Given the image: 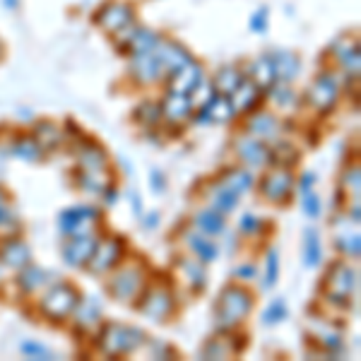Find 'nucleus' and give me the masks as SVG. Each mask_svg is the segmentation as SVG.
Listing matches in <instances>:
<instances>
[{
	"label": "nucleus",
	"mask_w": 361,
	"mask_h": 361,
	"mask_svg": "<svg viewBox=\"0 0 361 361\" xmlns=\"http://www.w3.org/2000/svg\"><path fill=\"white\" fill-rule=\"evenodd\" d=\"M46 279H49V272L29 263L27 267H22L20 277H17V287H20L25 294H32V292H37V289L44 287Z\"/></svg>",
	"instance_id": "nucleus-30"
},
{
	"label": "nucleus",
	"mask_w": 361,
	"mask_h": 361,
	"mask_svg": "<svg viewBox=\"0 0 361 361\" xmlns=\"http://www.w3.org/2000/svg\"><path fill=\"white\" fill-rule=\"evenodd\" d=\"M0 58H3V44H0Z\"/></svg>",
	"instance_id": "nucleus-59"
},
{
	"label": "nucleus",
	"mask_w": 361,
	"mask_h": 361,
	"mask_svg": "<svg viewBox=\"0 0 361 361\" xmlns=\"http://www.w3.org/2000/svg\"><path fill=\"white\" fill-rule=\"evenodd\" d=\"M15 222V212L13 207L8 205V197L0 190V234H8V224Z\"/></svg>",
	"instance_id": "nucleus-48"
},
{
	"label": "nucleus",
	"mask_w": 361,
	"mask_h": 361,
	"mask_svg": "<svg viewBox=\"0 0 361 361\" xmlns=\"http://www.w3.org/2000/svg\"><path fill=\"white\" fill-rule=\"evenodd\" d=\"M255 275H258V270H255V265L253 263H243V265H238V267H234V277L236 279H253Z\"/></svg>",
	"instance_id": "nucleus-54"
},
{
	"label": "nucleus",
	"mask_w": 361,
	"mask_h": 361,
	"mask_svg": "<svg viewBox=\"0 0 361 361\" xmlns=\"http://www.w3.org/2000/svg\"><path fill=\"white\" fill-rule=\"evenodd\" d=\"M248 133L258 140H277L279 135V121L272 114H255L253 118L248 121Z\"/></svg>",
	"instance_id": "nucleus-25"
},
{
	"label": "nucleus",
	"mask_w": 361,
	"mask_h": 361,
	"mask_svg": "<svg viewBox=\"0 0 361 361\" xmlns=\"http://www.w3.org/2000/svg\"><path fill=\"white\" fill-rule=\"evenodd\" d=\"M34 140H37L44 152L56 149L58 145L63 142V128H58L54 121H39V123L34 126Z\"/></svg>",
	"instance_id": "nucleus-26"
},
{
	"label": "nucleus",
	"mask_w": 361,
	"mask_h": 361,
	"mask_svg": "<svg viewBox=\"0 0 361 361\" xmlns=\"http://www.w3.org/2000/svg\"><path fill=\"white\" fill-rule=\"evenodd\" d=\"M130 70L133 80L140 85H149L157 82V80H164L166 78V70L161 68V63L157 61V56L149 51V54H140V56H130Z\"/></svg>",
	"instance_id": "nucleus-13"
},
{
	"label": "nucleus",
	"mask_w": 361,
	"mask_h": 361,
	"mask_svg": "<svg viewBox=\"0 0 361 361\" xmlns=\"http://www.w3.org/2000/svg\"><path fill=\"white\" fill-rule=\"evenodd\" d=\"M197 109H200V111L195 114L197 123H226V121L236 114L234 109H231L229 97L217 94V92H214L205 104H200Z\"/></svg>",
	"instance_id": "nucleus-15"
},
{
	"label": "nucleus",
	"mask_w": 361,
	"mask_h": 361,
	"mask_svg": "<svg viewBox=\"0 0 361 361\" xmlns=\"http://www.w3.org/2000/svg\"><path fill=\"white\" fill-rule=\"evenodd\" d=\"M260 226H263V222H260L255 214H243L241 222H238V231H241V234L253 236V234H258V231H260Z\"/></svg>",
	"instance_id": "nucleus-51"
},
{
	"label": "nucleus",
	"mask_w": 361,
	"mask_h": 361,
	"mask_svg": "<svg viewBox=\"0 0 361 361\" xmlns=\"http://www.w3.org/2000/svg\"><path fill=\"white\" fill-rule=\"evenodd\" d=\"M123 250H126L123 238H118V236L102 238V241H97V248H94V253H92L87 267H90V272H94V275H104V272L114 270V267L121 263Z\"/></svg>",
	"instance_id": "nucleus-8"
},
{
	"label": "nucleus",
	"mask_w": 361,
	"mask_h": 361,
	"mask_svg": "<svg viewBox=\"0 0 361 361\" xmlns=\"http://www.w3.org/2000/svg\"><path fill=\"white\" fill-rule=\"evenodd\" d=\"M78 183L80 188L92 195H104L111 188L114 178L109 169H78Z\"/></svg>",
	"instance_id": "nucleus-19"
},
{
	"label": "nucleus",
	"mask_w": 361,
	"mask_h": 361,
	"mask_svg": "<svg viewBox=\"0 0 361 361\" xmlns=\"http://www.w3.org/2000/svg\"><path fill=\"white\" fill-rule=\"evenodd\" d=\"M267 20H270V13H267V8H258L253 15H250V29H253L255 34H265L267 32Z\"/></svg>",
	"instance_id": "nucleus-49"
},
{
	"label": "nucleus",
	"mask_w": 361,
	"mask_h": 361,
	"mask_svg": "<svg viewBox=\"0 0 361 361\" xmlns=\"http://www.w3.org/2000/svg\"><path fill=\"white\" fill-rule=\"evenodd\" d=\"M287 304H284V299H275L270 306L263 311V316H260V320H263V325H275V323H282L284 318H287Z\"/></svg>",
	"instance_id": "nucleus-45"
},
{
	"label": "nucleus",
	"mask_w": 361,
	"mask_h": 361,
	"mask_svg": "<svg viewBox=\"0 0 361 361\" xmlns=\"http://www.w3.org/2000/svg\"><path fill=\"white\" fill-rule=\"evenodd\" d=\"M13 154L20 157V159H25V161H39L44 154V149L39 147V142L34 137L22 135L13 142Z\"/></svg>",
	"instance_id": "nucleus-39"
},
{
	"label": "nucleus",
	"mask_w": 361,
	"mask_h": 361,
	"mask_svg": "<svg viewBox=\"0 0 361 361\" xmlns=\"http://www.w3.org/2000/svg\"><path fill=\"white\" fill-rule=\"evenodd\" d=\"M313 180H316L313 173H304V176H301V190H304V193H311V183H313Z\"/></svg>",
	"instance_id": "nucleus-56"
},
{
	"label": "nucleus",
	"mask_w": 361,
	"mask_h": 361,
	"mask_svg": "<svg viewBox=\"0 0 361 361\" xmlns=\"http://www.w3.org/2000/svg\"><path fill=\"white\" fill-rule=\"evenodd\" d=\"M149 180H152V190L154 193H164V176H161L159 171H157V169H152V171H149Z\"/></svg>",
	"instance_id": "nucleus-55"
},
{
	"label": "nucleus",
	"mask_w": 361,
	"mask_h": 361,
	"mask_svg": "<svg viewBox=\"0 0 361 361\" xmlns=\"http://www.w3.org/2000/svg\"><path fill=\"white\" fill-rule=\"evenodd\" d=\"M149 357H157V359H173L176 357V352H173V347L171 345H166V342H159V340H154V342H149Z\"/></svg>",
	"instance_id": "nucleus-50"
},
{
	"label": "nucleus",
	"mask_w": 361,
	"mask_h": 361,
	"mask_svg": "<svg viewBox=\"0 0 361 361\" xmlns=\"http://www.w3.org/2000/svg\"><path fill=\"white\" fill-rule=\"evenodd\" d=\"M97 248V238L92 234H75L70 241L63 246V260L70 265V267H82L90 263L92 253Z\"/></svg>",
	"instance_id": "nucleus-14"
},
{
	"label": "nucleus",
	"mask_w": 361,
	"mask_h": 361,
	"mask_svg": "<svg viewBox=\"0 0 361 361\" xmlns=\"http://www.w3.org/2000/svg\"><path fill=\"white\" fill-rule=\"evenodd\" d=\"M185 243H188V248L197 255V260H200V263H205V265H207V263H212V260L219 255L217 243H212V241H209V238H205V236L188 234V236H185Z\"/></svg>",
	"instance_id": "nucleus-35"
},
{
	"label": "nucleus",
	"mask_w": 361,
	"mask_h": 361,
	"mask_svg": "<svg viewBox=\"0 0 361 361\" xmlns=\"http://www.w3.org/2000/svg\"><path fill=\"white\" fill-rule=\"evenodd\" d=\"M243 80H246V75H243L238 68L224 66L222 70H217V75H214V92H217V94L229 97L231 92L243 82Z\"/></svg>",
	"instance_id": "nucleus-28"
},
{
	"label": "nucleus",
	"mask_w": 361,
	"mask_h": 361,
	"mask_svg": "<svg viewBox=\"0 0 361 361\" xmlns=\"http://www.w3.org/2000/svg\"><path fill=\"white\" fill-rule=\"evenodd\" d=\"M292 190H294V176L287 166L270 169V171L260 178V193L272 202L287 200V197L292 195Z\"/></svg>",
	"instance_id": "nucleus-10"
},
{
	"label": "nucleus",
	"mask_w": 361,
	"mask_h": 361,
	"mask_svg": "<svg viewBox=\"0 0 361 361\" xmlns=\"http://www.w3.org/2000/svg\"><path fill=\"white\" fill-rule=\"evenodd\" d=\"M335 54L337 61L342 63V68L347 70V73H352L354 78L359 75V68H361V54H359V44L352 42L349 37H342L337 39L333 44V49H330Z\"/></svg>",
	"instance_id": "nucleus-21"
},
{
	"label": "nucleus",
	"mask_w": 361,
	"mask_h": 361,
	"mask_svg": "<svg viewBox=\"0 0 361 361\" xmlns=\"http://www.w3.org/2000/svg\"><path fill=\"white\" fill-rule=\"evenodd\" d=\"M236 154L246 161L248 166H263L267 164V147L253 135L236 137Z\"/></svg>",
	"instance_id": "nucleus-20"
},
{
	"label": "nucleus",
	"mask_w": 361,
	"mask_h": 361,
	"mask_svg": "<svg viewBox=\"0 0 361 361\" xmlns=\"http://www.w3.org/2000/svg\"><path fill=\"white\" fill-rule=\"evenodd\" d=\"M173 294L166 287H149L140 292L137 311L152 323H164V320L173 313Z\"/></svg>",
	"instance_id": "nucleus-5"
},
{
	"label": "nucleus",
	"mask_w": 361,
	"mask_h": 361,
	"mask_svg": "<svg viewBox=\"0 0 361 361\" xmlns=\"http://www.w3.org/2000/svg\"><path fill=\"white\" fill-rule=\"evenodd\" d=\"M161 118V106L152 102H145L135 106V121H140L142 126H157Z\"/></svg>",
	"instance_id": "nucleus-42"
},
{
	"label": "nucleus",
	"mask_w": 361,
	"mask_h": 361,
	"mask_svg": "<svg viewBox=\"0 0 361 361\" xmlns=\"http://www.w3.org/2000/svg\"><path fill=\"white\" fill-rule=\"evenodd\" d=\"M161 116L171 123H180V121L193 116V102L188 94H178V92H166V97L161 99Z\"/></svg>",
	"instance_id": "nucleus-18"
},
{
	"label": "nucleus",
	"mask_w": 361,
	"mask_h": 361,
	"mask_svg": "<svg viewBox=\"0 0 361 361\" xmlns=\"http://www.w3.org/2000/svg\"><path fill=\"white\" fill-rule=\"evenodd\" d=\"M99 219V209L92 205H75L61 212L58 217V226H61L63 234L75 236V234H85L92 224Z\"/></svg>",
	"instance_id": "nucleus-11"
},
{
	"label": "nucleus",
	"mask_w": 361,
	"mask_h": 361,
	"mask_svg": "<svg viewBox=\"0 0 361 361\" xmlns=\"http://www.w3.org/2000/svg\"><path fill=\"white\" fill-rule=\"evenodd\" d=\"M234 352H236V342H231L229 337H214L202 349V359H229L234 357Z\"/></svg>",
	"instance_id": "nucleus-36"
},
{
	"label": "nucleus",
	"mask_w": 361,
	"mask_h": 361,
	"mask_svg": "<svg viewBox=\"0 0 361 361\" xmlns=\"http://www.w3.org/2000/svg\"><path fill=\"white\" fill-rule=\"evenodd\" d=\"M250 308H253V294L246 287H241V284L224 287L217 299V328L222 333L234 330L250 313Z\"/></svg>",
	"instance_id": "nucleus-1"
},
{
	"label": "nucleus",
	"mask_w": 361,
	"mask_h": 361,
	"mask_svg": "<svg viewBox=\"0 0 361 361\" xmlns=\"http://www.w3.org/2000/svg\"><path fill=\"white\" fill-rule=\"evenodd\" d=\"M22 354L27 359H34V361H44V359H54V352L49 347H44L42 342H34V340H25L20 345Z\"/></svg>",
	"instance_id": "nucleus-46"
},
{
	"label": "nucleus",
	"mask_w": 361,
	"mask_h": 361,
	"mask_svg": "<svg viewBox=\"0 0 361 361\" xmlns=\"http://www.w3.org/2000/svg\"><path fill=\"white\" fill-rule=\"evenodd\" d=\"M145 289V272L137 265L121 267L109 282V294L116 301H135L140 292Z\"/></svg>",
	"instance_id": "nucleus-6"
},
{
	"label": "nucleus",
	"mask_w": 361,
	"mask_h": 361,
	"mask_svg": "<svg viewBox=\"0 0 361 361\" xmlns=\"http://www.w3.org/2000/svg\"><path fill=\"white\" fill-rule=\"evenodd\" d=\"M270 97L275 99V104L277 106H282V109H287V106H292V104L296 102V94H294V90H289V85L287 82H272L270 87Z\"/></svg>",
	"instance_id": "nucleus-43"
},
{
	"label": "nucleus",
	"mask_w": 361,
	"mask_h": 361,
	"mask_svg": "<svg viewBox=\"0 0 361 361\" xmlns=\"http://www.w3.org/2000/svg\"><path fill=\"white\" fill-rule=\"evenodd\" d=\"M219 185L234 190L236 195H243L246 190L253 188V176H250L246 169H229V171L219 178Z\"/></svg>",
	"instance_id": "nucleus-33"
},
{
	"label": "nucleus",
	"mask_w": 361,
	"mask_h": 361,
	"mask_svg": "<svg viewBox=\"0 0 361 361\" xmlns=\"http://www.w3.org/2000/svg\"><path fill=\"white\" fill-rule=\"evenodd\" d=\"M75 311H78V328L92 330V328H99V325H102V311H99V304L94 299H87V301L80 299V304Z\"/></svg>",
	"instance_id": "nucleus-34"
},
{
	"label": "nucleus",
	"mask_w": 361,
	"mask_h": 361,
	"mask_svg": "<svg viewBox=\"0 0 361 361\" xmlns=\"http://www.w3.org/2000/svg\"><path fill=\"white\" fill-rule=\"evenodd\" d=\"M3 3L8 5V8H15V5H17V0H3Z\"/></svg>",
	"instance_id": "nucleus-58"
},
{
	"label": "nucleus",
	"mask_w": 361,
	"mask_h": 361,
	"mask_svg": "<svg viewBox=\"0 0 361 361\" xmlns=\"http://www.w3.org/2000/svg\"><path fill=\"white\" fill-rule=\"evenodd\" d=\"M178 267L183 272L185 282L190 284L193 289H205L207 284V272H205V263H197V260H190V258H180L178 260Z\"/></svg>",
	"instance_id": "nucleus-32"
},
{
	"label": "nucleus",
	"mask_w": 361,
	"mask_h": 361,
	"mask_svg": "<svg viewBox=\"0 0 361 361\" xmlns=\"http://www.w3.org/2000/svg\"><path fill=\"white\" fill-rule=\"evenodd\" d=\"M94 22L104 32L116 34L135 22V10H133L130 3H123V0H109V3H104L102 8L97 10Z\"/></svg>",
	"instance_id": "nucleus-7"
},
{
	"label": "nucleus",
	"mask_w": 361,
	"mask_h": 361,
	"mask_svg": "<svg viewBox=\"0 0 361 361\" xmlns=\"http://www.w3.org/2000/svg\"><path fill=\"white\" fill-rule=\"evenodd\" d=\"M304 212L308 214V217H313V219L318 217V214H320V200H318V195L306 193V200H304Z\"/></svg>",
	"instance_id": "nucleus-53"
},
{
	"label": "nucleus",
	"mask_w": 361,
	"mask_h": 361,
	"mask_svg": "<svg viewBox=\"0 0 361 361\" xmlns=\"http://www.w3.org/2000/svg\"><path fill=\"white\" fill-rule=\"evenodd\" d=\"M361 238H359V234H354L352 236V231L349 234H340V236H335V246H337V250H342L345 255H349V258H354L357 260L359 258V253H361Z\"/></svg>",
	"instance_id": "nucleus-44"
},
{
	"label": "nucleus",
	"mask_w": 361,
	"mask_h": 361,
	"mask_svg": "<svg viewBox=\"0 0 361 361\" xmlns=\"http://www.w3.org/2000/svg\"><path fill=\"white\" fill-rule=\"evenodd\" d=\"M311 330H313V340H318V345L323 349H328V352H335V349L342 347V335H340V330L333 328V323L316 320V323L311 325Z\"/></svg>",
	"instance_id": "nucleus-29"
},
{
	"label": "nucleus",
	"mask_w": 361,
	"mask_h": 361,
	"mask_svg": "<svg viewBox=\"0 0 361 361\" xmlns=\"http://www.w3.org/2000/svg\"><path fill=\"white\" fill-rule=\"evenodd\" d=\"M152 54L157 56V61L161 63V68L166 70V75L171 73L173 68H178L190 61V54L185 51V46H180L178 42H173V39H164V37L157 39Z\"/></svg>",
	"instance_id": "nucleus-16"
},
{
	"label": "nucleus",
	"mask_w": 361,
	"mask_h": 361,
	"mask_svg": "<svg viewBox=\"0 0 361 361\" xmlns=\"http://www.w3.org/2000/svg\"><path fill=\"white\" fill-rule=\"evenodd\" d=\"M277 277H279V255H277V250H267V260H265V282H263V287H265V289L275 287Z\"/></svg>",
	"instance_id": "nucleus-47"
},
{
	"label": "nucleus",
	"mask_w": 361,
	"mask_h": 361,
	"mask_svg": "<svg viewBox=\"0 0 361 361\" xmlns=\"http://www.w3.org/2000/svg\"><path fill=\"white\" fill-rule=\"evenodd\" d=\"M238 197L241 195H236L234 190H229V188H224V185H214V190H212V209H217L219 214H229L231 209H234L238 205Z\"/></svg>",
	"instance_id": "nucleus-38"
},
{
	"label": "nucleus",
	"mask_w": 361,
	"mask_h": 361,
	"mask_svg": "<svg viewBox=\"0 0 361 361\" xmlns=\"http://www.w3.org/2000/svg\"><path fill=\"white\" fill-rule=\"evenodd\" d=\"M190 94H193V99H190V102H193V106H195V104H197V106H200V104H205L207 99L214 94V90H212V87H209V85L200 82V85L195 87L193 92H190Z\"/></svg>",
	"instance_id": "nucleus-52"
},
{
	"label": "nucleus",
	"mask_w": 361,
	"mask_h": 361,
	"mask_svg": "<svg viewBox=\"0 0 361 361\" xmlns=\"http://www.w3.org/2000/svg\"><path fill=\"white\" fill-rule=\"evenodd\" d=\"M157 219H159V214H157V212H154V214H149V217L145 219V226H147V229H152V226L157 224Z\"/></svg>",
	"instance_id": "nucleus-57"
},
{
	"label": "nucleus",
	"mask_w": 361,
	"mask_h": 361,
	"mask_svg": "<svg viewBox=\"0 0 361 361\" xmlns=\"http://www.w3.org/2000/svg\"><path fill=\"white\" fill-rule=\"evenodd\" d=\"M323 260V248H320V236L316 229H306L304 234V265L316 267Z\"/></svg>",
	"instance_id": "nucleus-37"
},
{
	"label": "nucleus",
	"mask_w": 361,
	"mask_h": 361,
	"mask_svg": "<svg viewBox=\"0 0 361 361\" xmlns=\"http://www.w3.org/2000/svg\"><path fill=\"white\" fill-rule=\"evenodd\" d=\"M248 78L253 80L260 90H267L272 82H277V73H275V66H272L270 54L258 56L255 61L248 63Z\"/></svg>",
	"instance_id": "nucleus-24"
},
{
	"label": "nucleus",
	"mask_w": 361,
	"mask_h": 361,
	"mask_svg": "<svg viewBox=\"0 0 361 361\" xmlns=\"http://www.w3.org/2000/svg\"><path fill=\"white\" fill-rule=\"evenodd\" d=\"M337 97H340V82L333 73H320L308 87V102L320 114H328L337 104Z\"/></svg>",
	"instance_id": "nucleus-9"
},
{
	"label": "nucleus",
	"mask_w": 361,
	"mask_h": 361,
	"mask_svg": "<svg viewBox=\"0 0 361 361\" xmlns=\"http://www.w3.org/2000/svg\"><path fill=\"white\" fill-rule=\"evenodd\" d=\"M193 222L202 234H209V236H217L224 231V214H219L217 209H200V212L193 217Z\"/></svg>",
	"instance_id": "nucleus-31"
},
{
	"label": "nucleus",
	"mask_w": 361,
	"mask_h": 361,
	"mask_svg": "<svg viewBox=\"0 0 361 361\" xmlns=\"http://www.w3.org/2000/svg\"><path fill=\"white\" fill-rule=\"evenodd\" d=\"M145 345V333L133 325L106 323L99 333V349L106 357H123Z\"/></svg>",
	"instance_id": "nucleus-2"
},
{
	"label": "nucleus",
	"mask_w": 361,
	"mask_h": 361,
	"mask_svg": "<svg viewBox=\"0 0 361 361\" xmlns=\"http://www.w3.org/2000/svg\"><path fill=\"white\" fill-rule=\"evenodd\" d=\"M357 287H359V272L347 263H335L323 279L325 299L337 306H347V301L352 299Z\"/></svg>",
	"instance_id": "nucleus-3"
},
{
	"label": "nucleus",
	"mask_w": 361,
	"mask_h": 361,
	"mask_svg": "<svg viewBox=\"0 0 361 361\" xmlns=\"http://www.w3.org/2000/svg\"><path fill=\"white\" fill-rule=\"evenodd\" d=\"M296 147L289 142H277L272 149H267V161H272L275 166H289L296 161Z\"/></svg>",
	"instance_id": "nucleus-40"
},
{
	"label": "nucleus",
	"mask_w": 361,
	"mask_h": 361,
	"mask_svg": "<svg viewBox=\"0 0 361 361\" xmlns=\"http://www.w3.org/2000/svg\"><path fill=\"white\" fill-rule=\"evenodd\" d=\"M270 58H272V66H275L279 82H292L296 75H299L301 61L292 51H272Z\"/></svg>",
	"instance_id": "nucleus-23"
},
{
	"label": "nucleus",
	"mask_w": 361,
	"mask_h": 361,
	"mask_svg": "<svg viewBox=\"0 0 361 361\" xmlns=\"http://www.w3.org/2000/svg\"><path fill=\"white\" fill-rule=\"evenodd\" d=\"M166 80H169V92H178V94L190 97V92L202 82V66L190 58L188 63L173 68L171 73L166 75Z\"/></svg>",
	"instance_id": "nucleus-12"
},
{
	"label": "nucleus",
	"mask_w": 361,
	"mask_h": 361,
	"mask_svg": "<svg viewBox=\"0 0 361 361\" xmlns=\"http://www.w3.org/2000/svg\"><path fill=\"white\" fill-rule=\"evenodd\" d=\"M80 292L73 287L70 282H61L56 284V287H51L49 292L42 296V301H39V311L44 313L49 320H63L68 318L70 313H75V308L80 304Z\"/></svg>",
	"instance_id": "nucleus-4"
},
{
	"label": "nucleus",
	"mask_w": 361,
	"mask_h": 361,
	"mask_svg": "<svg viewBox=\"0 0 361 361\" xmlns=\"http://www.w3.org/2000/svg\"><path fill=\"white\" fill-rule=\"evenodd\" d=\"M0 263L15 267V270H22V267L32 263V248L22 238H5L0 243Z\"/></svg>",
	"instance_id": "nucleus-17"
},
{
	"label": "nucleus",
	"mask_w": 361,
	"mask_h": 361,
	"mask_svg": "<svg viewBox=\"0 0 361 361\" xmlns=\"http://www.w3.org/2000/svg\"><path fill=\"white\" fill-rule=\"evenodd\" d=\"M78 169H109V157L97 142H87L78 149Z\"/></svg>",
	"instance_id": "nucleus-27"
},
{
	"label": "nucleus",
	"mask_w": 361,
	"mask_h": 361,
	"mask_svg": "<svg viewBox=\"0 0 361 361\" xmlns=\"http://www.w3.org/2000/svg\"><path fill=\"white\" fill-rule=\"evenodd\" d=\"M260 87L253 82V80H243L241 85L236 87L234 92L229 94V102H231V109L234 111H250V109L258 104V99H260Z\"/></svg>",
	"instance_id": "nucleus-22"
},
{
	"label": "nucleus",
	"mask_w": 361,
	"mask_h": 361,
	"mask_svg": "<svg viewBox=\"0 0 361 361\" xmlns=\"http://www.w3.org/2000/svg\"><path fill=\"white\" fill-rule=\"evenodd\" d=\"M342 190L349 195H354V200H359V185H361V169L357 164H349L345 171H342L340 178Z\"/></svg>",
	"instance_id": "nucleus-41"
}]
</instances>
